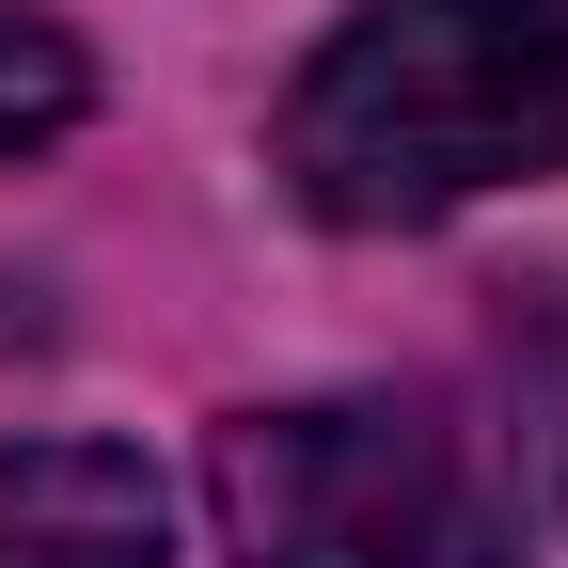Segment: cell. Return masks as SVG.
I'll use <instances>...</instances> for the list:
<instances>
[{
	"label": "cell",
	"mask_w": 568,
	"mask_h": 568,
	"mask_svg": "<svg viewBox=\"0 0 568 568\" xmlns=\"http://www.w3.org/2000/svg\"><path fill=\"white\" fill-rule=\"evenodd\" d=\"M80 111H95V63H80V32H63L48 0H0V159L63 142Z\"/></svg>",
	"instance_id": "277c9868"
},
{
	"label": "cell",
	"mask_w": 568,
	"mask_h": 568,
	"mask_svg": "<svg viewBox=\"0 0 568 568\" xmlns=\"http://www.w3.org/2000/svg\"><path fill=\"white\" fill-rule=\"evenodd\" d=\"M237 568H521V489L426 395H284L205 443Z\"/></svg>",
	"instance_id": "7a4b0ae2"
},
{
	"label": "cell",
	"mask_w": 568,
	"mask_h": 568,
	"mask_svg": "<svg viewBox=\"0 0 568 568\" xmlns=\"http://www.w3.org/2000/svg\"><path fill=\"white\" fill-rule=\"evenodd\" d=\"M284 190L347 237L568 174V0H364L268 126Z\"/></svg>",
	"instance_id": "6da1fadb"
},
{
	"label": "cell",
	"mask_w": 568,
	"mask_h": 568,
	"mask_svg": "<svg viewBox=\"0 0 568 568\" xmlns=\"http://www.w3.org/2000/svg\"><path fill=\"white\" fill-rule=\"evenodd\" d=\"M0 568H174V506L126 443H0Z\"/></svg>",
	"instance_id": "3957f363"
}]
</instances>
